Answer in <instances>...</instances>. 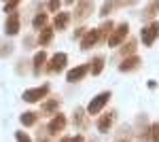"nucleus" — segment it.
<instances>
[{
	"mask_svg": "<svg viewBox=\"0 0 159 142\" xmlns=\"http://www.w3.org/2000/svg\"><path fill=\"white\" fill-rule=\"evenodd\" d=\"M153 142H159V125H153Z\"/></svg>",
	"mask_w": 159,
	"mask_h": 142,
	"instance_id": "23",
	"label": "nucleus"
},
{
	"mask_svg": "<svg viewBox=\"0 0 159 142\" xmlns=\"http://www.w3.org/2000/svg\"><path fill=\"white\" fill-rule=\"evenodd\" d=\"M138 66H140V57H138V55H132V57H127V59L121 62V68H119V70L121 72H132L134 68H138Z\"/></svg>",
	"mask_w": 159,
	"mask_h": 142,
	"instance_id": "9",
	"label": "nucleus"
},
{
	"mask_svg": "<svg viewBox=\"0 0 159 142\" xmlns=\"http://www.w3.org/2000/svg\"><path fill=\"white\" fill-rule=\"evenodd\" d=\"M157 11H159V0H153V2H151V7L144 11V15H147V17H153Z\"/></svg>",
	"mask_w": 159,
	"mask_h": 142,
	"instance_id": "18",
	"label": "nucleus"
},
{
	"mask_svg": "<svg viewBox=\"0 0 159 142\" xmlns=\"http://www.w3.org/2000/svg\"><path fill=\"white\" fill-rule=\"evenodd\" d=\"M34 119H36L34 112H24V115H21V123H24V125H32Z\"/></svg>",
	"mask_w": 159,
	"mask_h": 142,
	"instance_id": "19",
	"label": "nucleus"
},
{
	"mask_svg": "<svg viewBox=\"0 0 159 142\" xmlns=\"http://www.w3.org/2000/svg\"><path fill=\"white\" fill-rule=\"evenodd\" d=\"M98 38H100V32H98V30H89V32H85L83 40H81V49H89V47H93V45L98 43Z\"/></svg>",
	"mask_w": 159,
	"mask_h": 142,
	"instance_id": "6",
	"label": "nucleus"
},
{
	"mask_svg": "<svg viewBox=\"0 0 159 142\" xmlns=\"http://www.w3.org/2000/svg\"><path fill=\"white\" fill-rule=\"evenodd\" d=\"M110 125H112V112H108V115H104V117L100 119L98 130L104 134V131H108V130H110Z\"/></svg>",
	"mask_w": 159,
	"mask_h": 142,
	"instance_id": "12",
	"label": "nucleus"
},
{
	"mask_svg": "<svg viewBox=\"0 0 159 142\" xmlns=\"http://www.w3.org/2000/svg\"><path fill=\"white\" fill-rule=\"evenodd\" d=\"M87 72H89V66H76V68H72V70L68 72V76H66V79H68L70 83H74V81H81Z\"/></svg>",
	"mask_w": 159,
	"mask_h": 142,
	"instance_id": "8",
	"label": "nucleus"
},
{
	"mask_svg": "<svg viewBox=\"0 0 159 142\" xmlns=\"http://www.w3.org/2000/svg\"><path fill=\"white\" fill-rule=\"evenodd\" d=\"M72 142H83V138H81V136H76V138H72Z\"/></svg>",
	"mask_w": 159,
	"mask_h": 142,
	"instance_id": "26",
	"label": "nucleus"
},
{
	"mask_svg": "<svg viewBox=\"0 0 159 142\" xmlns=\"http://www.w3.org/2000/svg\"><path fill=\"white\" fill-rule=\"evenodd\" d=\"M127 32H129V25H127V24H119V25H117V30L112 32V36L108 38V45H110V47L121 45V40L127 36Z\"/></svg>",
	"mask_w": 159,
	"mask_h": 142,
	"instance_id": "4",
	"label": "nucleus"
},
{
	"mask_svg": "<svg viewBox=\"0 0 159 142\" xmlns=\"http://www.w3.org/2000/svg\"><path fill=\"white\" fill-rule=\"evenodd\" d=\"M53 108H57V102H49V104H45V110H47V112H51Z\"/></svg>",
	"mask_w": 159,
	"mask_h": 142,
	"instance_id": "25",
	"label": "nucleus"
},
{
	"mask_svg": "<svg viewBox=\"0 0 159 142\" xmlns=\"http://www.w3.org/2000/svg\"><path fill=\"white\" fill-rule=\"evenodd\" d=\"M157 36H159V21H151V24L142 30V43H144L147 47H151Z\"/></svg>",
	"mask_w": 159,
	"mask_h": 142,
	"instance_id": "1",
	"label": "nucleus"
},
{
	"mask_svg": "<svg viewBox=\"0 0 159 142\" xmlns=\"http://www.w3.org/2000/svg\"><path fill=\"white\" fill-rule=\"evenodd\" d=\"M68 21H70V15H68V13H57V15H55V28H57V30H64V28L68 25Z\"/></svg>",
	"mask_w": 159,
	"mask_h": 142,
	"instance_id": "13",
	"label": "nucleus"
},
{
	"mask_svg": "<svg viewBox=\"0 0 159 142\" xmlns=\"http://www.w3.org/2000/svg\"><path fill=\"white\" fill-rule=\"evenodd\" d=\"M110 100V91H104V94H100V95H96L93 100H91V104L87 106V112L89 115H96V112H100L102 108L106 106V102Z\"/></svg>",
	"mask_w": 159,
	"mask_h": 142,
	"instance_id": "2",
	"label": "nucleus"
},
{
	"mask_svg": "<svg viewBox=\"0 0 159 142\" xmlns=\"http://www.w3.org/2000/svg\"><path fill=\"white\" fill-rule=\"evenodd\" d=\"M64 125H66V117H64V115H57V117H53L49 130L51 131H61V130H64Z\"/></svg>",
	"mask_w": 159,
	"mask_h": 142,
	"instance_id": "11",
	"label": "nucleus"
},
{
	"mask_svg": "<svg viewBox=\"0 0 159 142\" xmlns=\"http://www.w3.org/2000/svg\"><path fill=\"white\" fill-rule=\"evenodd\" d=\"M91 11H93V0H81L79 9H76V19H85Z\"/></svg>",
	"mask_w": 159,
	"mask_h": 142,
	"instance_id": "7",
	"label": "nucleus"
},
{
	"mask_svg": "<svg viewBox=\"0 0 159 142\" xmlns=\"http://www.w3.org/2000/svg\"><path fill=\"white\" fill-rule=\"evenodd\" d=\"M61 142H70V138H64V140H61Z\"/></svg>",
	"mask_w": 159,
	"mask_h": 142,
	"instance_id": "28",
	"label": "nucleus"
},
{
	"mask_svg": "<svg viewBox=\"0 0 159 142\" xmlns=\"http://www.w3.org/2000/svg\"><path fill=\"white\" fill-rule=\"evenodd\" d=\"M32 24H34V28H43V25L47 24V15H45V13H38L36 17H34V21H32Z\"/></svg>",
	"mask_w": 159,
	"mask_h": 142,
	"instance_id": "17",
	"label": "nucleus"
},
{
	"mask_svg": "<svg viewBox=\"0 0 159 142\" xmlns=\"http://www.w3.org/2000/svg\"><path fill=\"white\" fill-rule=\"evenodd\" d=\"M45 59H47V55H45V51H38L36 55H34V68H36V72L45 66Z\"/></svg>",
	"mask_w": 159,
	"mask_h": 142,
	"instance_id": "14",
	"label": "nucleus"
},
{
	"mask_svg": "<svg viewBox=\"0 0 159 142\" xmlns=\"http://www.w3.org/2000/svg\"><path fill=\"white\" fill-rule=\"evenodd\" d=\"M60 4H61L60 0H51V2H49V11H53V13H55L57 9H60Z\"/></svg>",
	"mask_w": 159,
	"mask_h": 142,
	"instance_id": "22",
	"label": "nucleus"
},
{
	"mask_svg": "<svg viewBox=\"0 0 159 142\" xmlns=\"http://www.w3.org/2000/svg\"><path fill=\"white\" fill-rule=\"evenodd\" d=\"M17 142H30V138H28V134H17Z\"/></svg>",
	"mask_w": 159,
	"mask_h": 142,
	"instance_id": "24",
	"label": "nucleus"
},
{
	"mask_svg": "<svg viewBox=\"0 0 159 142\" xmlns=\"http://www.w3.org/2000/svg\"><path fill=\"white\" fill-rule=\"evenodd\" d=\"M51 34H53V30H51V28H45V30L40 32V38H38V43H40V45H47V43L51 40Z\"/></svg>",
	"mask_w": 159,
	"mask_h": 142,
	"instance_id": "15",
	"label": "nucleus"
},
{
	"mask_svg": "<svg viewBox=\"0 0 159 142\" xmlns=\"http://www.w3.org/2000/svg\"><path fill=\"white\" fill-rule=\"evenodd\" d=\"M64 2H66V4H72V0H64Z\"/></svg>",
	"mask_w": 159,
	"mask_h": 142,
	"instance_id": "27",
	"label": "nucleus"
},
{
	"mask_svg": "<svg viewBox=\"0 0 159 142\" xmlns=\"http://www.w3.org/2000/svg\"><path fill=\"white\" fill-rule=\"evenodd\" d=\"M66 62H68L66 53H55V55L51 57L49 66H47V70H49V72H61L64 68H66Z\"/></svg>",
	"mask_w": 159,
	"mask_h": 142,
	"instance_id": "5",
	"label": "nucleus"
},
{
	"mask_svg": "<svg viewBox=\"0 0 159 142\" xmlns=\"http://www.w3.org/2000/svg\"><path fill=\"white\" fill-rule=\"evenodd\" d=\"M102 68H104V59L96 57V59H93V64H91V72H93V74H100Z\"/></svg>",
	"mask_w": 159,
	"mask_h": 142,
	"instance_id": "16",
	"label": "nucleus"
},
{
	"mask_svg": "<svg viewBox=\"0 0 159 142\" xmlns=\"http://www.w3.org/2000/svg\"><path fill=\"white\" fill-rule=\"evenodd\" d=\"M17 32H19V17H17V15H11V17L7 19V34L15 36Z\"/></svg>",
	"mask_w": 159,
	"mask_h": 142,
	"instance_id": "10",
	"label": "nucleus"
},
{
	"mask_svg": "<svg viewBox=\"0 0 159 142\" xmlns=\"http://www.w3.org/2000/svg\"><path fill=\"white\" fill-rule=\"evenodd\" d=\"M112 7H115V2H106V4L102 7V11H100V15H102V17H106V15L110 13V9H112Z\"/></svg>",
	"mask_w": 159,
	"mask_h": 142,
	"instance_id": "21",
	"label": "nucleus"
},
{
	"mask_svg": "<svg viewBox=\"0 0 159 142\" xmlns=\"http://www.w3.org/2000/svg\"><path fill=\"white\" fill-rule=\"evenodd\" d=\"M47 94H49V87L43 85V87H36V89H28L21 98H24V102H38V100H43Z\"/></svg>",
	"mask_w": 159,
	"mask_h": 142,
	"instance_id": "3",
	"label": "nucleus"
},
{
	"mask_svg": "<svg viewBox=\"0 0 159 142\" xmlns=\"http://www.w3.org/2000/svg\"><path fill=\"white\" fill-rule=\"evenodd\" d=\"M19 2H21V0H9V2L4 4V11H7V13H11L13 9H15V7L19 4Z\"/></svg>",
	"mask_w": 159,
	"mask_h": 142,
	"instance_id": "20",
	"label": "nucleus"
}]
</instances>
